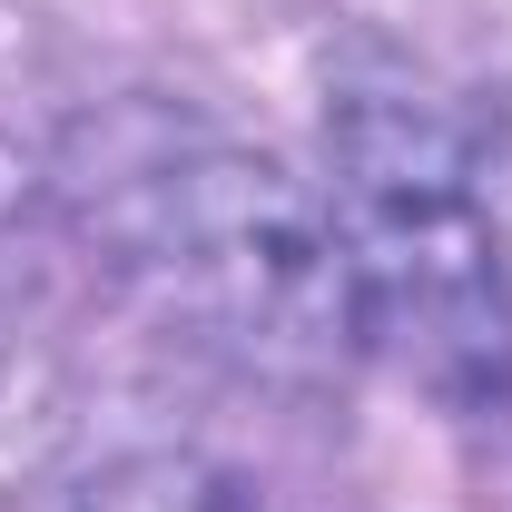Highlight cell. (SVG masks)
<instances>
[{
	"instance_id": "1",
	"label": "cell",
	"mask_w": 512,
	"mask_h": 512,
	"mask_svg": "<svg viewBox=\"0 0 512 512\" xmlns=\"http://www.w3.org/2000/svg\"><path fill=\"white\" fill-rule=\"evenodd\" d=\"M325 168L365 345L453 414L512 404V266L453 119L414 89H355L325 119Z\"/></svg>"
},
{
	"instance_id": "3",
	"label": "cell",
	"mask_w": 512,
	"mask_h": 512,
	"mask_svg": "<svg viewBox=\"0 0 512 512\" xmlns=\"http://www.w3.org/2000/svg\"><path fill=\"white\" fill-rule=\"evenodd\" d=\"M79 512H276V493L217 453H128L79 493Z\"/></svg>"
},
{
	"instance_id": "2",
	"label": "cell",
	"mask_w": 512,
	"mask_h": 512,
	"mask_svg": "<svg viewBox=\"0 0 512 512\" xmlns=\"http://www.w3.org/2000/svg\"><path fill=\"white\" fill-rule=\"evenodd\" d=\"M99 227L158 316H178L197 345L237 355L256 375H316L345 345H365L325 197H306L286 168H266L247 148L168 138L128 158L109 178Z\"/></svg>"
}]
</instances>
